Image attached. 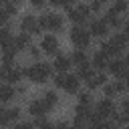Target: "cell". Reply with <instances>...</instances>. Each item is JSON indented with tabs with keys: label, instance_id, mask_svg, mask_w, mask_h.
<instances>
[{
	"label": "cell",
	"instance_id": "obj_30",
	"mask_svg": "<svg viewBox=\"0 0 129 129\" xmlns=\"http://www.w3.org/2000/svg\"><path fill=\"white\" fill-rule=\"evenodd\" d=\"M8 20H10L8 12H6V10H4L2 6H0V28H2V26H6V22H8Z\"/></svg>",
	"mask_w": 129,
	"mask_h": 129
},
{
	"label": "cell",
	"instance_id": "obj_15",
	"mask_svg": "<svg viewBox=\"0 0 129 129\" xmlns=\"http://www.w3.org/2000/svg\"><path fill=\"white\" fill-rule=\"evenodd\" d=\"M28 113H30L32 117H44V113H48V109L44 107V103H42L40 99H34V101H30V105H28Z\"/></svg>",
	"mask_w": 129,
	"mask_h": 129
},
{
	"label": "cell",
	"instance_id": "obj_27",
	"mask_svg": "<svg viewBox=\"0 0 129 129\" xmlns=\"http://www.w3.org/2000/svg\"><path fill=\"white\" fill-rule=\"evenodd\" d=\"M32 125H34V129H54V123L46 121L44 117H36V121Z\"/></svg>",
	"mask_w": 129,
	"mask_h": 129
},
{
	"label": "cell",
	"instance_id": "obj_23",
	"mask_svg": "<svg viewBox=\"0 0 129 129\" xmlns=\"http://www.w3.org/2000/svg\"><path fill=\"white\" fill-rule=\"evenodd\" d=\"M40 101H42V103H44V107L50 111V109L58 103V97H56V93H54V91H46V93L42 95V99H40Z\"/></svg>",
	"mask_w": 129,
	"mask_h": 129
},
{
	"label": "cell",
	"instance_id": "obj_6",
	"mask_svg": "<svg viewBox=\"0 0 129 129\" xmlns=\"http://www.w3.org/2000/svg\"><path fill=\"white\" fill-rule=\"evenodd\" d=\"M20 28H22V32H26V34H38V32H40L38 18L32 16V14H24L22 20H20Z\"/></svg>",
	"mask_w": 129,
	"mask_h": 129
},
{
	"label": "cell",
	"instance_id": "obj_1",
	"mask_svg": "<svg viewBox=\"0 0 129 129\" xmlns=\"http://www.w3.org/2000/svg\"><path fill=\"white\" fill-rule=\"evenodd\" d=\"M50 73H52V67L46 62H36V64L24 69V77H28L32 83H46L50 79Z\"/></svg>",
	"mask_w": 129,
	"mask_h": 129
},
{
	"label": "cell",
	"instance_id": "obj_16",
	"mask_svg": "<svg viewBox=\"0 0 129 129\" xmlns=\"http://www.w3.org/2000/svg\"><path fill=\"white\" fill-rule=\"evenodd\" d=\"M91 34H95V36H105L107 32H109V26H107V22L103 20V18H99V20H93L91 22V30H89Z\"/></svg>",
	"mask_w": 129,
	"mask_h": 129
},
{
	"label": "cell",
	"instance_id": "obj_41",
	"mask_svg": "<svg viewBox=\"0 0 129 129\" xmlns=\"http://www.w3.org/2000/svg\"><path fill=\"white\" fill-rule=\"evenodd\" d=\"M125 64L129 67V50H127V56H125Z\"/></svg>",
	"mask_w": 129,
	"mask_h": 129
},
{
	"label": "cell",
	"instance_id": "obj_31",
	"mask_svg": "<svg viewBox=\"0 0 129 129\" xmlns=\"http://www.w3.org/2000/svg\"><path fill=\"white\" fill-rule=\"evenodd\" d=\"M64 73H58L56 77H54V87H58V89H62V85H64Z\"/></svg>",
	"mask_w": 129,
	"mask_h": 129
},
{
	"label": "cell",
	"instance_id": "obj_10",
	"mask_svg": "<svg viewBox=\"0 0 129 129\" xmlns=\"http://www.w3.org/2000/svg\"><path fill=\"white\" fill-rule=\"evenodd\" d=\"M22 77H24V71H22L20 67H14V64H12V67H8V69H6V73H4V77H2V81H6V83H10V85H12V83H18Z\"/></svg>",
	"mask_w": 129,
	"mask_h": 129
},
{
	"label": "cell",
	"instance_id": "obj_38",
	"mask_svg": "<svg viewBox=\"0 0 129 129\" xmlns=\"http://www.w3.org/2000/svg\"><path fill=\"white\" fill-rule=\"evenodd\" d=\"M44 2H46V0H30V4H32L34 8H42V6H44Z\"/></svg>",
	"mask_w": 129,
	"mask_h": 129
},
{
	"label": "cell",
	"instance_id": "obj_19",
	"mask_svg": "<svg viewBox=\"0 0 129 129\" xmlns=\"http://www.w3.org/2000/svg\"><path fill=\"white\" fill-rule=\"evenodd\" d=\"M71 62L77 64V67H83V64L89 62V56H87V52H85L83 48H77V50L71 54Z\"/></svg>",
	"mask_w": 129,
	"mask_h": 129
},
{
	"label": "cell",
	"instance_id": "obj_40",
	"mask_svg": "<svg viewBox=\"0 0 129 129\" xmlns=\"http://www.w3.org/2000/svg\"><path fill=\"white\" fill-rule=\"evenodd\" d=\"M6 69H8V64H4V62H0V79L4 77V73H6Z\"/></svg>",
	"mask_w": 129,
	"mask_h": 129
},
{
	"label": "cell",
	"instance_id": "obj_39",
	"mask_svg": "<svg viewBox=\"0 0 129 129\" xmlns=\"http://www.w3.org/2000/svg\"><path fill=\"white\" fill-rule=\"evenodd\" d=\"M48 2H50L52 6H64V2H67V0H48Z\"/></svg>",
	"mask_w": 129,
	"mask_h": 129
},
{
	"label": "cell",
	"instance_id": "obj_20",
	"mask_svg": "<svg viewBox=\"0 0 129 129\" xmlns=\"http://www.w3.org/2000/svg\"><path fill=\"white\" fill-rule=\"evenodd\" d=\"M109 60H111V56H107V54H105L101 48H99V50L93 54V64H95L97 69H105V67L109 64Z\"/></svg>",
	"mask_w": 129,
	"mask_h": 129
},
{
	"label": "cell",
	"instance_id": "obj_42",
	"mask_svg": "<svg viewBox=\"0 0 129 129\" xmlns=\"http://www.w3.org/2000/svg\"><path fill=\"white\" fill-rule=\"evenodd\" d=\"M6 2H12V4H16V6H18V2H20V0H6Z\"/></svg>",
	"mask_w": 129,
	"mask_h": 129
},
{
	"label": "cell",
	"instance_id": "obj_37",
	"mask_svg": "<svg viewBox=\"0 0 129 129\" xmlns=\"http://www.w3.org/2000/svg\"><path fill=\"white\" fill-rule=\"evenodd\" d=\"M2 125H6V109L0 107V127H2Z\"/></svg>",
	"mask_w": 129,
	"mask_h": 129
},
{
	"label": "cell",
	"instance_id": "obj_44",
	"mask_svg": "<svg viewBox=\"0 0 129 129\" xmlns=\"http://www.w3.org/2000/svg\"><path fill=\"white\" fill-rule=\"evenodd\" d=\"M127 129H129V125H127Z\"/></svg>",
	"mask_w": 129,
	"mask_h": 129
},
{
	"label": "cell",
	"instance_id": "obj_33",
	"mask_svg": "<svg viewBox=\"0 0 129 129\" xmlns=\"http://www.w3.org/2000/svg\"><path fill=\"white\" fill-rule=\"evenodd\" d=\"M89 8H91V12H99V10L103 8V4H101L99 0H91V4H89Z\"/></svg>",
	"mask_w": 129,
	"mask_h": 129
},
{
	"label": "cell",
	"instance_id": "obj_4",
	"mask_svg": "<svg viewBox=\"0 0 129 129\" xmlns=\"http://www.w3.org/2000/svg\"><path fill=\"white\" fill-rule=\"evenodd\" d=\"M71 40H73L75 46L87 48V46L91 44V32L85 30L83 26H73V28H71Z\"/></svg>",
	"mask_w": 129,
	"mask_h": 129
},
{
	"label": "cell",
	"instance_id": "obj_43",
	"mask_svg": "<svg viewBox=\"0 0 129 129\" xmlns=\"http://www.w3.org/2000/svg\"><path fill=\"white\" fill-rule=\"evenodd\" d=\"M99 2H101V4H105V2H109V0H99Z\"/></svg>",
	"mask_w": 129,
	"mask_h": 129
},
{
	"label": "cell",
	"instance_id": "obj_11",
	"mask_svg": "<svg viewBox=\"0 0 129 129\" xmlns=\"http://www.w3.org/2000/svg\"><path fill=\"white\" fill-rule=\"evenodd\" d=\"M103 87H105V97L107 99H113V97L123 93V83L121 81H111V83H105Z\"/></svg>",
	"mask_w": 129,
	"mask_h": 129
},
{
	"label": "cell",
	"instance_id": "obj_28",
	"mask_svg": "<svg viewBox=\"0 0 129 129\" xmlns=\"http://www.w3.org/2000/svg\"><path fill=\"white\" fill-rule=\"evenodd\" d=\"M18 117H20V109H18V107H14V109H6V123H14Z\"/></svg>",
	"mask_w": 129,
	"mask_h": 129
},
{
	"label": "cell",
	"instance_id": "obj_12",
	"mask_svg": "<svg viewBox=\"0 0 129 129\" xmlns=\"http://www.w3.org/2000/svg\"><path fill=\"white\" fill-rule=\"evenodd\" d=\"M79 85H81V79H79L77 75H67V77H64V85H62V89H64L67 93L75 95V93H79Z\"/></svg>",
	"mask_w": 129,
	"mask_h": 129
},
{
	"label": "cell",
	"instance_id": "obj_7",
	"mask_svg": "<svg viewBox=\"0 0 129 129\" xmlns=\"http://www.w3.org/2000/svg\"><path fill=\"white\" fill-rule=\"evenodd\" d=\"M93 109H95V111H97L103 119H105V117H111V115L117 111V109H115L113 99H107V97H105V99H101V101H97V105H95Z\"/></svg>",
	"mask_w": 129,
	"mask_h": 129
},
{
	"label": "cell",
	"instance_id": "obj_5",
	"mask_svg": "<svg viewBox=\"0 0 129 129\" xmlns=\"http://www.w3.org/2000/svg\"><path fill=\"white\" fill-rule=\"evenodd\" d=\"M107 69L119 79V81H125V79H129V67L125 64V60H121V58H111L109 60V64H107Z\"/></svg>",
	"mask_w": 129,
	"mask_h": 129
},
{
	"label": "cell",
	"instance_id": "obj_29",
	"mask_svg": "<svg viewBox=\"0 0 129 129\" xmlns=\"http://www.w3.org/2000/svg\"><path fill=\"white\" fill-rule=\"evenodd\" d=\"M77 105L93 107V97H91V93H81V95H79V103H77Z\"/></svg>",
	"mask_w": 129,
	"mask_h": 129
},
{
	"label": "cell",
	"instance_id": "obj_35",
	"mask_svg": "<svg viewBox=\"0 0 129 129\" xmlns=\"http://www.w3.org/2000/svg\"><path fill=\"white\" fill-rule=\"evenodd\" d=\"M28 54H30L32 58H38V54H40V50H38L36 46H32V44H30V46H28Z\"/></svg>",
	"mask_w": 129,
	"mask_h": 129
},
{
	"label": "cell",
	"instance_id": "obj_25",
	"mask_svg": "<svg viewBox=\"0 0 129 129\" xmlns=\"http://www.w3.org/2000/svg\"><path fill=\"white\" fill-rule=\"evenodd\" d=\"M95 71H93V67H91V62H87V64H83V67H79V73H77V77L81 79V81H87L91 75H93Z\"/></svg>",
	"mask_w": 129,
	"mask_h": 129
},
{
	"label": "cell",
	"instance_id": "obj_14",
	"mask_svg": "<svg viewBox=\"0 0 129 129\" xmlns=\"http://www.w3.org/2000/svg\"><path fill=\"white\" fill-rule=\"evenodd\" d=\"M105 81H107V75H105V73H93V75L85 81V85H87V89H97V87H103Z\"/></svg>",
	"mask_w": 129,
	"mask_h": 129
},
{
	"label": "cell",
	"instance_id": "obj_26",
	"mask_svg": "<svg viewBox=\"0 0 129 129\" xmlns=\"http://www.w3.org/2000/svg\"><path fill=\"white\" fill-rule=\"evenodd\" d=\"M127 8H129V2H127V0H113L111 10H113L115 14H123V12H127Z\"/></svg>",
	"mask_w": 129,
	"mask_h": 129
},
{
	"label": "cell",
	"instance_id": "obj_3",
	"mask_svg": "<svg viewBox=\"0 0 129 129\" xmlns=\"http://www.w3.org/2000/svg\"><path fill=\"white\" fill-rule=\"evenodd\" d=\"M67 14H69V18L79 26V24H83L87 18H89V14H91V8H89V4H79V6H69L67 8Z\"/></svg>",
	"mask_w": 129,
	"mask_h": 129
},
{
	"label": "cell",
	"instance_id": "obj_22",
	"mask_svg": "<svg viewBox=\"0 0 129 129\" xmlns=\"http://www.w3.org/2000/svg\"><path fill=\"white\" fill-rule=\"evenodd\" d=\"M111 42H113L119 50H125V48H127V44H129V38H127L123 32H115V34L111 36Z\"/></svg>",
	"mask_w": 129,
	"mask_h": 129
},
{
	"label": "cell",
	"instance_id": "obj_13",
	"mask_svg": "<svg viewBox=\"0 0 129 129\" xmlns=\"http://www.w3.org/2000/svg\"><path fill=\"white\" fill-rule=\"evenodd\" d=\"M71 64H73V62H71V56H67V54H56V58H54V62H52V69L58 71V73H67Z\"/></svg>",
	"mask_w": 129,
	"mask_h": 129
},
{
	"label": "cell",
	"instance_id": "obj_9",
	"mask_svg": "<svg viewBox=\"0 0 129 129\" xmlns=\"http://www.w3.org/2000/svg\"><path fill=\"white\" fill-rule=\"evenodd\" d=\"M40 48H42V52H46V54H56V50H58V40H56V36H54V34L42 36Z\"/></svg>",
	"mask_w": 129,
	"mask_h": 129
},
{
	"label": "cell",
	"instance_id": "obj_21",
	"mask_svg": "<svg viewBox=\"0 0 129 129\" xmlns=\"http://www.w3.org/2000/svg\"><path fill=\"white\" fill-rule=\"evenodd\" d=\"M14 46H16V50L28 48V46H30V34H26V32H20L18 36H14Z\"/></svg>",
	"mask_w": 129,
	"mask_h": 129
},
{
	"label": "cell",
	"instance_id": "obj_24",
	"mask_svg": "<svg viewBox=\"0 0 129 129\" xmlns=\"http://www.w3.org/2000/svg\"><path fill=\"white\" fill-rule=\"evenodd\" d=\"M71 129H91V123H89V119L87 117H75L73 119V123H71Z\"/></svg>",
	"mask_w": 129,
	"mask_h": 129
},
{
	"label": "cell",
	"instance_id": "obj_36",
	"mask_svg": "<svg viewBox=\"0 0 129 129\" xmlns=\"http://www.w3.org/2000/svg\"><path fill=\"white\" fill-rule=\"evenodd\" d=\"M14 129H34V125L24 121V123H16V125H14Z\"/></svg>",
	"mask_w": 129,
	"mask_h": 129
},
{
	"label": "cell",
	"instance_id": "obj_32",
	"mask_svg": "<svg viewBox=\"0 0 129 129\" xmlns=\"http://www.w3.org/2000/svg\"><path fill=\"white\" fill-rule=\"evenodd\" d=\"M91 129H115V125H113V123L101 121V123H97V125H91Z\"/></svg>",
	"mask_w": 129,
	"mask_h": 129
},
{
	"label": "cell",
	"instance_id": "obj_8",
	"mask_svg": "<svg viewBox=\"0 0 129 129\" xmlns=\"http://www.w3.org/2000/svg\"><path fill=\"white\" fill-rule=\"evenodd\" d=\"M111 117H113L115 125H129V99H123L121 101V111H115Z\"/></svg>",
	"mask_w": 129,
	"mask_h": 129
},
{
	"label": "cell",
	"instance_id": "obj_34",
	"mask_svg": "<svg viewBox=\"0 0 129 129\" xmlns=\"http://www.w3.org/2000/svg\"><path fill=\"white\" fill-rule=\"evenodd\" d=\"M54 129H71V123L69 121H56L54 123Z\"/></svg>",
	"mask_w": 129,
	"mask_h": 129
},
{
	"label": "cell",
	"instance_id": "obj_18",
	"mask_svg": "<svg viewBox=\"0 0 129 129\" xmlns=\"http://www.w3.org/2000/svg\"><path fill=\"white\" fill-rule=\"evenodd\" d=\"M103 20L107 22V26H109V28H111V26H113V28H121V26H123V20H121V18H119V14H115L113 10H107V14H105V18H103Z\"/></svg>",
	"mask_w": 129,
	"mask_h": 129
},
{
	"label": "cell",
	"instance_id": "obj_2",
	"mask_svg": "<svg viewBox=\"0 0 129 129\" xmlns=\"http://www.w3.org/2000/svg\"><path fill=\"white\" fill-rule=\"evenodd\" d=\"M38 26L40 30H50V32H58L62 30L64 26V20L60 14H54V12H44L38 16Z\"/></svg>",
	"mask_w": 129,
	"mask_h": 129
},
{
	"label": "cell",
	"instance_id": "obj_17",
	"mask_svg": "<svg viewBox=\"0 0 129 129\" xmlns=\"http://www.w3.org/2000/svg\"><path fill=\"white\" fill-rule=\"evenodd\" d=\"M16 97V89L10 85V83H4L0 85V103H8Z\"/></svg>",
	"mask_w": 129,
	"mask_h": 129
}]
</instances>
